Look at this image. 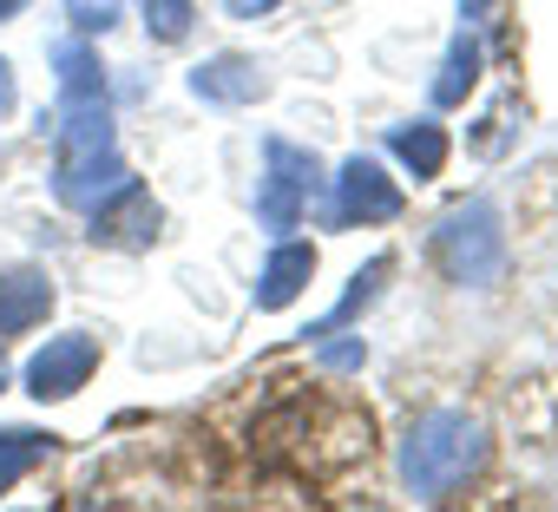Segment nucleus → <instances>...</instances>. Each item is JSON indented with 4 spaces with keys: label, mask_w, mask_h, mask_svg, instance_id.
<instances>
[{
    "label": "nucleus",
    "mask_w": 558,
    "mask_h": 512,
    "mask_svg": "<svg viewBox=\"0 0 558 512\" xmlns=\"http://www.w3.org/2000/svg\"><path fill=\"white\" fill-rule=\"evenodd\" d=\"M480 460H486V434L460 407H434L408 434V486H414V499H447Z\"/></svg>",
    "instance_id": "obj_1"
},
{
    "label": "nucleus",
    "mask_w": 558,
    "mask_h": 512,
    "mask_svg": "<svg viewBox=\"0 0 558 512\" xmlns=\"http://www.w3.org/2000/svg\"><path fill=\"white\" fill-rule=\"evenodd\" d=\"M53 309V283L40 270H8L0 277V336H21Z\"/></svg>",
    "instance_id": "obj_7"
},
{
    "label": "nucleus",
    "mask_w": 558,
    "mask_h": 512,
    "mask_svg": "<svg viewBox=\"0 0 558 512\" xmlns=\"http://www.w3.org/2000/svg\"><path fill=\"white\" fill-rule=\"evenodd\" d=\"M40 453H47V434H0V492H8Z\"/></svg>",
    "instance_id": "obj_14"
},
{
    "label": "nucleus",
    "mask_w": 558,
    "mask_h": 512,
    "mask_svg": "<svg viewBox=\"0 0 558 512\" xmlns=\"http://www.w3.org/2000/svg\"><path fill=\"white\" fill-rule=\"evenodd\" d=\"M93 236H106V243H151V236H158V204L145 197V184L112 191V197L93 210Z\"/></svg>",
    "instance_id": "obj_6"
},
{
    "label": "nucleus",
    "mask_w": 558,
    "mask_h": 512,
    "mask_svg": "<svg viewBox=\"0 0 558 512\" xmlns=\"http://www.w3.org/2000/svg\"><path fill=\"white\" fill-rule=\"evenodd\" d=\"M191 86H197V99H217V106H243V99H256L263 93V73L250 66V60H210V66H197L191 73Z\"/></svg>",
    "instance_id": "obj_10"
},
{
    "label": "nucleus",
    "mask_w": 558,
    "mask_h": 512,
    "mask_svg": "<svg viewBox=\"0 0 558 512\" xmlns=\"http://www.w3.org/2000/svg\"><path fill=\"white\" fill-rule=\"evenodd\" d=\"M336 184H342V217H362V223L401 217V184H395L375 158H349Z\"/></svg>",
    "instance_id": "obj_5"
},
{
    "label": "nucleus",
    "mask_w": 558,
    "mask_h": 512,
    "mask_svg": "<svg viewBox=\"0 0 558 512\" xmlns=\"http://www.w3.org/2000/svg\"><path fill=\"white\" fill-rule=\"evenodd\" d=\"M440 264H447L453 283H493L499 277V264H506V230H499L493 204H466V210L447 217V230H440Z\"/></svg>",
    "instance_id": "obj_2"
},
{
    "label": "nucleus",
    "mask_w": 558,
    "mask_h": 512,
    "mask_svg": "<svg viewBox=\"0 0 558 512\" xmlns=\"http://www.w3.org/2000/svg\"><path fill=\"white\" fill-rule=\"evenodd\" d=\"M460 8H466V21H480V14L493 8V0H460Z\"/></svg>",
    "instance_id": "obj_21"
},
{
    "label": "nucleus",
    "mask_w": 558,
    "mask_h": 512,
    "mask_svg": "<svg viewBox=\"0 0 558 512\" xmlns=\"http://www.w3.org/2000/svg\"><path fill=\"white\" fill-rule=\"evenodd\" d=\"M93 368H99V336L73 329V336H53V342L27 362V388H34L40 401H66V394L86 388Z\"/></svg>",
    "instance_id": "obj_4"
},
{
    "label": "nucleus",
    "mask_w": 558,
    "mask_h": 512,
    "mask_svg": "<svg viewBox=\"0 0 558 512\" xmlns=\"http://www.w3.org/2000/svg\"><path fill=\"white\" fill-rule=\"evenodd\" d=\"M21 8H27V0H0V21H14Z\"/></svg>",
    "instance_id": "obj_22"
},
{
    "label": "nucleus",
    "mask_w": 558,
    "mask_h": 512,
    "mask_svg": "<svg viewBox=\"0 0 558 512\" xmlns=\"http://www.w3.org/2000/svg\"><path fill=\"white\" fill-rule=\"evenodd\" d=\"M473 80H480V47L460 34V40H453V53H447V66H440V80H434V106H460Z\"/></svg>",
    "instance_id": "obj_13"
},
{
    "label": "nucleus",
    "mask_w": 558,
    "mask_h": 512,
    "mask_svg": "<svg viewBox=\"0 0 558 512\" xmlns=\"http://www.w3.org/2000/svg\"><path fill=\"white\" fill-rule=\"evenodd\" d=\"M388 270H395V264H388V256H375V264H368V270L355 277V290H349V296L336 303V316H329V322H323L316 336H336V329H342V322H349V316H355L362 303H375V290H381V277H388Z\"/></svg>",
    "instance_id": "obj_15"
},
{
    "label": "nucleus",
    "mask_w": 558,
    "mask_h": 512,
    "mask_svg": "<svg viewBox=\"0 0 558 512\" xmlns=\"http://www.w3.org/2000/svg\"><path fill=\"white\" fill-rule=\"evenodd\" d=\"M310 184H316V164H310L296 145L269 138V178H263V191H256V217H263L269 230H296V223H303V204H310Z\"/></svg>",
    "instance_id": "obj_3"
},
{
    "label": "nucleus",
    "mask_w": 558,
    "mask_h": 512,
    "mask_svg": "<svg viewBox=\"0 0 558 512\" xmlns=\"http://www.w3.org/2000/svg\"><path fill=\"white\" fill-rule=\"evenodd\" d=\"M99 151H112V119H106L99 99H73L66 106V125H60V164L99 158Z\"/></svg>",
    "instance_id": "obj_9"
},
{
    "label": "nucleus",
    "mask_w": 558,
    "mask_h": 512,
    "mask_svg": "<svg viewBox=\"0 0 558 512\" xmlns=\"http://www.w3.org/2000/svg\"><path fill=\"white\" fill-rule=\"evenodd\" d=\"M0 388H8V368H0Z\"/></svg>",
    "instance_id": "obj_23"
},
{
    "label": "nucleus",
    "mask_w": 558,
    "mask_h": 512,
    "mask_svg": "<svg viewBox=\"0 0 558 512\" xmlns=\"http://www.w3.org/2000/svg\"><path fill=\"white\" fill-rule=\"evenodd\" d=\"M66 8H73L80 34H106V27L119 21V0H66Z\"/></svg>",
    "instance_id": "obj_17"
},
{
    "label": "nucleus",
    "mask_w": 558,
    "mask_h": 512,
    "mask_svg": "<svg viewBox=\"0 0 558 512\" xmlns=\"http://www.w3.org/2000/svg\"><path fill=\"white\" fill-rule=\"evenodd\" d=\"M310 277H316V249H310V243H283V249H276L269 264H263V290H256V303H263V309H283V303L303 296Z\"/></svg>",
    "instance_id": "obj_8"
},
{
    "label": "nucleus",
    "mask_w": 558,
    "mask_h": 512,
    "mask_svg": "<svg viewBox=\"0 0 558 512\" xmlns=\"http://www.w3.org/2000/svg\"><path fill=\"white\" fill-rule=\"evenodd\" d=\"M388 145H395V158H401L414 178H434V171L447 164V132H440L434 119H421V125H401Z\"/></svg>",
    "instance_id": "obj_11"
},
{
    "label": "nucleus",
    "mask_w": 558,
    "mask_h": 512,
    "mask_svg": "<svg viewBox=\"0 0 558 512\" xmlns=\"http://www.w3.org/2000/svg\"><path fill=\"white\" fill-rule=\"evenodd\" d=\"M138 8H145V27L158 40H184L191 34V0H138Z\"/></svg>",
    "instance_id": "obj_16"
},
{
    "label": "nucleus",
    "mask_w": 558,
    "mask_h": 512,
    "mask_svg": "<svg viewBox=\"0 0 558 512\" xmlns=\"http://www.w3.org/2000/svg\"><path fill=\"white\" fill-rule=\"evenodd\" d=\"M355 362H362V342H336L329 349V368H355Z\"/></svg>",
    "instance_id": "obj_18"
},
{
    "label": "nucleus",
    "mask_w": 558,
    "mask_h": 512,
    "mask_svg": "<svg viewBox=\"0 0 558 512\" xmlns=\"http://www.w3.org/2000/svg\"><path fill=\"white\" fill-rule=\"evenodd\" d=\"M14 112V73H8V60H0V119Z\"/></svg>",
    "instance_id": "obj_19"
},
{
    "label": "nucleus",
    "mask_w": 558,
    "mask_h": 512,
    "mask_svg": "<svg viewBox=\"0 0 558 512\" xmlns=\"http://www.w3.org/2000/svg\"><path fill=\"white\" fill-rule=\"evenodd\" d=\"M53 60H60V86H66V99H99L106 73H99V53H93L86 40H60Z\"/></svg>",
    "instance_id": "obj_12"
},
{
    "label": "nucleus",
    "mask_w": 558,
    "mask_h": 512,
    "mask_svg": "<svg viewBox=\"0 0 558 512\" xmlns=\"http://www.w3.org/2000/svg\"><path fill=\"white\" fill-rule=\"evenodd\" d=\"M269 8H276V0H230V14H236V21H250V14H269Z\"/></svg>",
    "instance_id": "obj_20"
}]
</instances>
